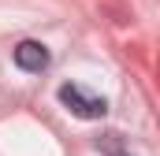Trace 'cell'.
Wrapping results in <instances>:
<instances>
[{"label": "cell", "instance_id": "6da1fadb", "mask_svg": "<svg viewBox=\"0 0 160 156\" xmlns=\"http://www.w3.org/2000/svg\"><path fill=\"white\" fill-rule=\"evenodd\" d=\"M60 100H63V108L71 112V115L78 119H101L108 112V104H104V97H89L82 85H60Z\"/></svg>", "mask_w": 160, "mask_h": 156}, {"label": "cell", "instance_id": "7a4b0ae2", "mask_svg": "<svg viewBox=\"0 0 160 156\" xmlns=\"http://www.w3.org/2000/svg\"><path fill=\"white\" fill-rule=\"evenodd\" d=\"M15 67L19 71H30V75H41L48 67V48L41 41H19L15 45Z\"/></svg>", "mask_w": 160, "mask_h": 156}]
</instances>
